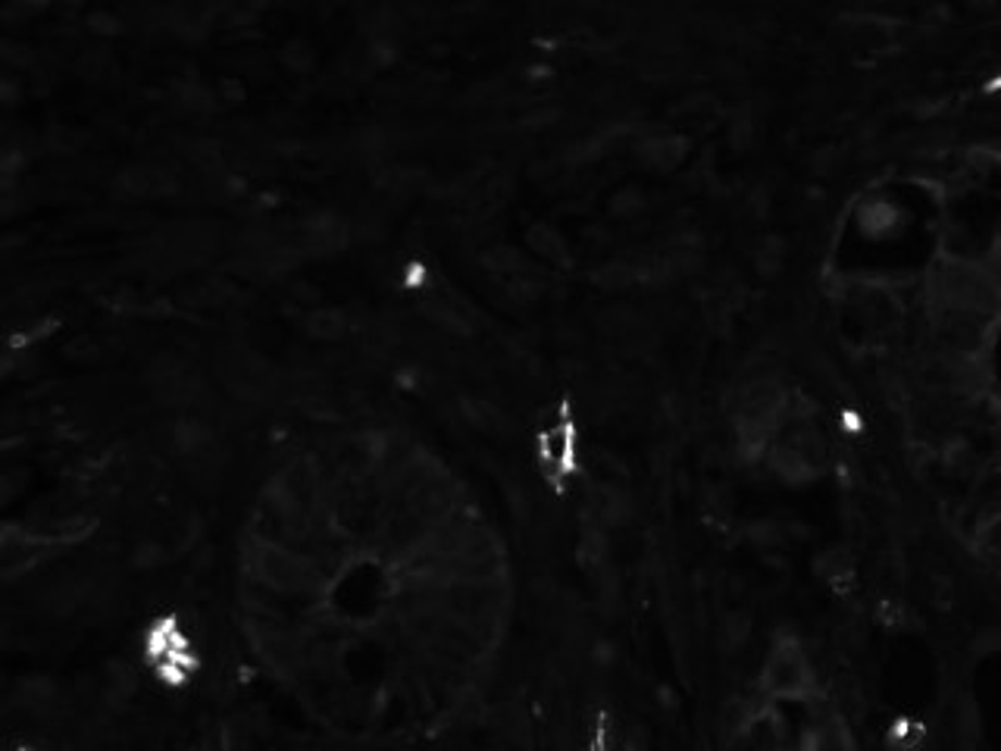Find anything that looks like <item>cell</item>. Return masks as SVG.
<instances>
[{
	"mask_svg": "<svg viewBox=\"0 0 1001 751\" xmlns=\"http://www.w3.org/2000/svg\"><path fill=\"white\" fill-rule=\"evenodd\" d=\"M792 401L776 376H751L732 404V426L745 451H767Z\"/></svg>",
	"mask_w": 1001,
	"mask_h": 751,
	"instance_id": "cell-1",
	"label": "cell"
},
{
	"mask_svg": "<svg viewBox=\"0 0 1001 751\" xmlns=\"http://www.w3.org/2000/svg\"><path fill=\"white\" fill-rule=\"evenodd\" d=\"M986 270L992 273V279L999 282V288H1001V245H999V248H996V257H992V263H989Z\"/></svg>",
	"mask_w": 1001,
	"mask_h": 751,
	"instance_id": "cell-8",
	"label": "cell"
},
{
	"mask_svg": "<svg viewBox=\"0 0 1001 751\" xmlns=\"http://www.w3.org/2000/svg\"><path fill=\"white\" fill-rule=\"evenodd\" d=\"M764 454H767V464L779 476L814 479V476L824 473L826 460H829V445H826L820 426L814 423V417L801 414L799 407L792 404Z\"/></svg>",
	"mask_w": 1001,
	"mask_h": 751,
	"instance_id": "cell-2",
	"label": "cell"
},
{
	"mask_svg": "<svg viewBox=\"0 0 1001 751\" xmlns=\"http://www.w3.org/2000/svg\"><path fill=\"white\" fill-rule=\"evenodd\" d=\"M996 570H1001V517L992 526H986L979 535H976L974 542H971Z\"/></svg>",
	"mask_w": 1001,
	"mask_h": 751,
	"instance_id": "cell-7",
	"label": "cell"
},
{
	"mask_svg": "<svg viewBox=\"0 0 1001 751\" xmlns=\"http://www.w3.org/2000/svg\"><path fill=\"white\" fill-rule=\"evenodd\" d=\"M761 689L776 704H804L817 692V670L807 649L792 636H779L761 664Z\"/></svg>",
	"mask_w": 1001,
	"mask_h": 751,
	"instance_id": "cell-3",
	"label": "cell"
},
{
	"mask_svg": "<svg viewBox=\"0 0 1001 751\" xmlns=\"http://www.w3.org/2000/svg\"><path fill=\"white\" fill-rule=\"evenodd\" d=\"M1001 517V460L986 467L983 473L976 476L971 482V489L964 492V504H961V529L964 535L974 542L976 535L992 526Z\"/></svg>",
	"mask_w": 1001,
	"mask_h": 751,
	"instance_id": "cell-5",
	"label": "cell"
},
{
	"mask_svg": "<svg viewBox=\"0 0 1001 751\" xmlns=\"http://www.w3.org/2000/svg\"><path fill=\"white\" fill-rule=\"evenodd\" d=\"M849 41L854 50L882 53L892 41V28L886 23H876V20H857L854 25H849Z\"/></svg>",
	"mask_w": 1001,
	"mask_h": 751,
	"instance_id": "cell-6",
	"label": "cell"
},
{
	"mask_svg": "<svg viewBox=\"0 0 1001 751\" xmlns=\"http://www.w3.org/2000/svg\"><path fill=\"white\" fill-rule=\"evenodd\" d=\"M799 729L786 724L776 711V701L754 707L736 726L732 751H795Z\"/></svg>",
	"mask_w": 1001,
	"mask_h": 751,
	"instance_id": "cell-4",
	"label": "cell"
}]
</instances>
